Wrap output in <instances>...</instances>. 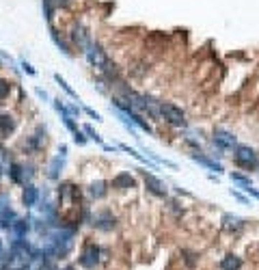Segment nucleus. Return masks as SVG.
<instances>
[{
	"instance_id": "5701e85b",
	"label": "nucleus",
	"mask_w": 259,
	"mask_h": 270,
	"mask_svg": "<svg viewBox=\"0 0 259 270\" xmlns=\"http://www.w3.org/2000/svg\"><path fill=\"white\" fill-rule=\"evenodd\" d=\"M85 130H86V134H89V136H91V138H95V141H97V143H102L100 134H97V132H93V128H85Z\"/></svg>"
},
{
	"instance_id": "1a4fd4ad",
	"label": "nucleus",
	"mask_w": 259,
	"mask_h": 270,
	"mask_svg": "<svg viewBox=\"0 0 259 270\" xmlns=\"http://www.w3.org/2000/svg\"><path fill=\"white\" fill-rule=\"evenodd\" d=\"M37 199H39V190L35 188L33 184H28V186L24 188V195H22L24 205H26V207H33L35 203H37Z\"/></svg>"
},
{
	"instance_id": "20e7f679",
	"label": "nucleus",
	"mask_w": 259,
	"mask_h": 270,
	"mask_svg": "<svg viewBox=\"0 0 259 270\" xmlns=\"http://www.w3.org/2000/svg\"><path fill=\"white\" fill-rule=\"evenodd\" d=\"M115 225H117V219L108 210H104V212H100V214H95V219H93V227H97V229H102V231L115 229Z\"/></svg>"
},
{
	"instance_id": "9d476101",
	"label": "nucleus",
	"mask_w": 259,
	"mask_h": 270,
	"mask_svg": "<svg viewBox=\"0 0 259 270\" xmlns=\"http://www.w3.org/2000/svg\"><path fill=\"white\" fill-rule=\"evenodd\" d=\"M242 268V259L237 255H225L220 262V270H240Z\"/></svg>"
},
{
	"instance_id": "0eeeda50",
	"label": "nucleus",
	"mask_w": 259,
	"mask_h": 270,
	"mask_svg": "<svg viewBox=\"0 0 259 270\" xmlns=\"http://www.w3.org/2000/svg\"><path fill=\"white\" fill-rule=\"evenodd\" d=\"M71 39H74V44H76L80 50H86V48H89V44H91L89 33H86V30L82 28V26H76L74 33H71Z\"/></svg>"
},
{
	"instance_id": "423d86ee",
	"label": "nucleus",
	"mask_w": 259,
	"mask_h": 270,
	"mask_svg": "<svg viewBox=\"0 0 259 270\" xmlns=\"http://www.w3.org/2000/svg\"><path fill=\"white\" fill-rule=\"evenodd\" d=\"M214 143L218 145L222 149H233L236 147V136L229 132H225V130H216L214 132Z\"/></svg>"
},
{
	"instance_id": "ddd939ff",
	"label": "nucleus",
	"mask_w": 259,
	"mask_h": 270,
	"mask_svg": "<svg viewBox=\"0 0 259 270\" xmlns=\"http://www.w3.org/2000/svg\"><path fill=\"white\" fill-rule=\"evenodd\" d=\"M222 221H225V225H227V229H229V231H240L242 227H244V221H242L240 216L225 214V216H222Z\"/></svg>"
},
{
	"instance_id": "4be33fe9",
	"label": "nucleus",
	"mask_w": 259,
	"mask_h": 270,
	"mask_svg": "<svg viewBox=\"0 0 259 270\" xmlns=\"http://www.w3.org/2000/svg\"><path fill=\"white\" fill-rule=\"evenodd\" d=\"M4 210H9V197L7 195H0V214H2Z\"/></svg>"
},
{
	"instance_id": "a878e982",
	"label": "nucleus",
	"mask_w": 259,
	"mask_h": 270,
	"mask_svg": "<svg viewBox=\"0 0 259 270\" xmlns=\"http://www.w3.org/2000/svg\"><path fill=\"white\" fill-rule=\"evenodd\" d=\"M2 255H4V248H2V240H0V259H2Z\"/></svg>"
},
{
	"instance_id": "aec40b11",
	"label": "nucleus",
	"mask_w": 259,
	"mask_h": 270,
	"mask_svg": "<svg viewBox=\"0 0 259 270\" xmlns=\"http://www.w3.org/2000/svg\"><path fill=\"white\" fill-rule=\"evenodd\" d=\"M59 164H61V158H54V160H52V164H50V178H52V180L59 178Z\"/></svg>"
},
{
	"instance_id": "bb28decb",
	"label": "nucleus",
	"mask_w": 259,
	"mask_h": 270,
	"mask_svg": "<svg viewBox=\"0 0 259 270\" xmlns=\"http://www.w3.org/2000/svg\"><path fill=\"white\" fill-rule=\"evenodd\" d=\"M63 270H76L74 266H67V268H63Z\"/></svg>"
},
{
	"instance_id": "393cba45",
	"label": "nucleus",
	"mask_w": 259,
	"mask_h": 270,
	"mask_svg": "<svg viewBox=\"0 0 259 270\" xmlns=\"http://www.w3.org/2000/svg\"><path fill=\"white\" fill-rule=\"evenodd\" d=\"M85 111H86V112H89V115H91L93 119H95V121H100V115H97V112H95V111H91V108H85Z\"/></svg>"
},
{
	"instance_id": "9b49d317",
	"label": "nucleus",
	"mask_w": 259,
	"mask_h": 270,
	"mask_svg": "<svg viewBox=\"0 0 259 270\" xmlns=\"http://www.w3.org/2000/svg\"><path fill=\"white\" fill-rule=\"evenodd\" d=\"M9 178H11V181H15V184H22V181H26V169L22 164H11V167H9Z\"/></svg>"
},
{
	"instance_id": "412c9836",
	"label": "nucleus",
	"mask_w": 259,
	"mask_h": 270,
	"mask_svg": "<svg viewBox=\"0 0 259 270\" xmlns=\"http://www.w3.org/2000/svg\"><path fill=\"white\" fill-rule=\"evenodd\" d=\"M56 82H59V85H61V87H63V89H65L67 93H69V95H71V97H76V93H74V91H71V89H69V85H67V82H65V80H63V78H61V76H56Z\"/></svg>"
},
{
	"instance_id": "c85d7f7f",
	"label": "nucleus",
	"mask_w": 259,
	"mask_h": 270,
	"mask_svg": "<svg viewBox=\"0 0 259 270\" xmlns=\"http://www.w3.org/2000/svg\"><path fill=\"white\" fill-rule=\"evenodd\" d=\"M257 171H259V162H257Z\"/></svg>"
},
{
	"instance_id": "dca6fc26",
	"label": "nucleus",
	"mask_w": 259,
	"mask_h": 270,
	"mask_svg": "<svg viewBox=\"0 0 259 270\" xmlns=\"http://www.w3.org/2000/svg\"><path fill=\"white\" fill-rule=\"evenodd\" d=\"M193 158L196 160V162H201V164H205L207 169H212V171H216V173H220L222 167L220 164H216L214 160H210V158H205V156H201V154H193Z\"/></svg>"
},
{
	"instance_id": "b1692460",
	"label": "nucleus",
	"mask_w": 259,
	"mask_h": 270,
	"mask_svg": "<svg viewBox=\"0 0 259 270\" xmlns=\"http://www.w3.org/2000/svg\"><path fill=\"white\" fill-rule=\"evenodd\" d=\"M74 138H76V143H80V145H82V143H85V141H86V138H85V136H82V132H76V134H74Z\"/></svg>"
},
{
	"instance_id": "6e6552de",
	"label": "nucleus",
	"mask_w": 259,
	"mask_h": 270,
	"mask_svg": "<svg viewBox=\"0 0 259 270\" xmlns=\"http://www.w3.org/2000/svg\"><path fill=\"white\" fill-rule=\"evenodd\" d=\"M134 186H136V181L132 180L130 173H121L112 180V188H117V190H128V188H134Z\"/></svg>"
},
{
	"instance_id": "f257e3e1",
	"label": "nucleus",
	"mask_w": 259,
	"mask_h": 270,
	"mask_svg": "<svg viewBox=\"0 0 259 270\" xmlns=\"http://www.w3.org/2000/svg\"><path fill=\"white\" fill-rule=\"evenodd\" d=\"M233 162L237 164V167L251 171V169H257V154L255 149L246 147V145H236V154H233Z\"/></svg>"
},
{
	"instance_id": "39448f33",
	"label": "nucleus",
	"mask_w": 259,
	"mask_h": 270,
	"mask_svg": "<svg viewBox=\"0 0 259 270\" xmlns=\"http://www.w3.org/2000/svg\"><path fill=\"white\" fill-rule=\"evenodd\" d=\"M141 173H143V180H145V184H147L149 193L155 195V197H167V188H164L162 181L158 178H153L151 173H147V171H141Z\"/></svg>"
},
{
	"instance_id": "7ed1b4c3",
	"label": "nucleus",
	"mask_w": 259,
	"mask_h": 270,
	"mask_svg": "<svg viewBox=\"0 0 259 270\" xmlns=\"http://www.w3.org/2000/svg\"><path fill=\"white\" fill-rule=\"evenodd\" d=\"M100 255H102V248L95 247V245H89V247L85 248V251H82V255H80V259H78V262H80L82 268L93 270V268L97 266V264H100Z\"/></svg>"
},
{
	"instance_id": "4468645a",
	"label": "nucleus",
	"mask_w": 259,
	"mask_h": 270,
	"mask_svg": "<svg viewBox=\"0 0 259 270\" xmlns=\"http://www.w3.org/2000/svg\"><path fill=\"white\" fill-rule=\"evenodd\" d=\"M15 221H18V216H15L11 210H4L2 214H0V229H11Z\"/></svg>"
},
{
	"instance_id": "a211bd4d",
	"label": "nucleus",
	"mask_w": 259,
	"mask_h": 270,
	"mask_svg": "<svg viewBox=\"0 0 259 270\" xmlns=\"http://www.w3.org/2000/svg\"><path fill=\"white\" fill-rule=\"evenodd\" d=\"M231 180H233V181H237V184H242V188H244V190L251 188V180L244 178V175H240V173H231Z\"/></svg>"
},
{
	"instance_id": "f3484780",
	"label": "nucleus",
	"mask_w": 259,
	"mask_h": 270,
	"mask_svg": "<svg viewBox=\"0 0 259 270\" xmlns=\"http://www.w3.org/2000/svg\"><path fill=\"white\" fill-rule=\"evenodd\" d=\"M11 229H13V233H15V238H24L26 233H28L30 225H28V223H26V221H15Z\"/></svg>"
},
{
	"instance_id": "f8f14e48",
	"label": "nucleus",
	"mask_w": 259,
	"mask_h": 270,
	"mask_svg": "<svg viewBox=\"0 0 259 270\" xmlns=\"http://www.w3.org/2000/svg\"><path fill=\"white\" fill-rule=\"evenodd\" d=\"M13 130H15V119L11 115H0V134L9 136Z\"/></svg>"
},
{
	"instance_id": "cd10ccee",
	"label": "nucleus",
	"mask_w": 259,
	"mask_h": 270,
	"mask_svg": "<svg viewBox=\"0 0 259 270\" xmlns=\"http://www.w3.org/2000/svg\"><path fill=\"white\" fill-rule=\"evenodd\" d=\"M2 167H4V164H0V175H2Z\"/></svg>"
},
{
	"instance_id": "f03ea898",
	"label": "nucleus",
	"mask_w": 259,
	"mask_h": 270,
	"mask_svg": "<svg viewBox=\"0 0 259 270\" xmlns=\"http://www.w3.org/2000/svg\"><path fill=\"white\" fill-rule=\"evenodd\" d=\"M160 119H164V121L175 128H186V115L177 106H173V104L160 102Z\"/></svg>"
},
{
	"instance_id": "6ab92c4d",
	"label": "nucleus",
	"mask_w": 259,
	"mask_h": 270,
	"mask_svg": "<svg viewBox=\"0 0 259 270\" xmlns=\"http://www.w3.org/2000/svg\"><path fill=\"white\" fill-rule=\"evenodd\" d=\"M9 93H11V87H9L7 80H0V100H7Z\"/></svg>"
},
{
	"instance_id": "2eb2a0df",
	"label": "nucleus",
	"mask_w": 259,
	"mask_h": 270,
	"mask_svg": "<svg viewBox=\"0 0 259 270\" xmlns=\"http://www.w3.org/2000/svg\"><path fill=\"white\" fill-rule=\"evenodd\" d=\"M89 193H91V197H95V199H104V197H106V193H108L106 181H95V184H91Z\"/></svg>"
}]
</instances>
